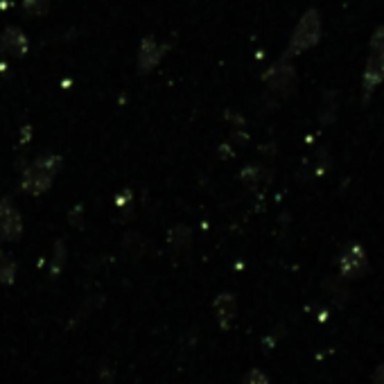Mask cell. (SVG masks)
<instances>
[{"label": "cell", "instance_id": "cell-1", "mask_svg": "<svg viewBox=\"0 0 384 384\" xmlns=\"http://www.w3.org/2000/svg\"><path fill=\"white\" fill-rule=\"evenodd\" d=\"M61 170V158L54 156V154H45V156L36 158L30 168L25 170L21 188L27 195H43L45 190H50L52 179L57 177V172Z\"/></svg>", "mask_w": 384, "mask_h": 384}, {"label": "cell", "instance_id": "cell-16", "mask_svg": "<svg viewBox=\"0 0 384 384\" xmlns=\"http://www.w3.org/2000/svg\"><path fill=\"white\" fill-rule=\"evenodd\" d=\"M47 5H50V0H23V7L30 14H45Z\"/></svg>", "mask_w": 384, "mask_h": 384}, {"label": "cell", "instance_id": "cell-12", "mask_svg": "<svg viewBox=\"0 0 384 384\" xmlns=\"http://www.w3.org/2000/svg\"><path fill=\"white\" fill-rule=\"evenodd\" d=\"M337 115V95L332 91H325L323 95V102H321V111H319V118L323 124H330Z\"/></svg>", "mask_w": 384, "mask_h": 384}, {"label": "cell", "instance_id": "cell-10", "mask_svg": "<svg viewBox=\"0 0 384 384\" xmlns=\"http://www.w3.org/2000/svg\"><path fill=\"white\" fill-rule=\"evenodd\" d=\"M170 242H172V249H175L177 256H186L190 251V244H192L190 228L184 226V224L175 226V228H172V233H170Z\"/></svg>", "mask_w": 384, "mask_h": 384}, {"label": "cell", "instance_id": "cell-7", "mask_svg": "<svg viewBox=\"0 0 384 384\" xmlns=\"http://www.w3.org/2000/svg\"><path fill=\"white\" fill-rule=\"evenodd\" d=\"M213 307H215V316H217L219 325H222L224 330H228L230 325H233L235 316H237V301H235V296L230 294V292L219 294L217 299H215V305Z\"/></svg>", "mask_w": 384, "mask_h": 384}, {"label": "cell", "instance_id": "cell-5", "mask_svg": "<svg viewBox=\"0 0 384 384\" xmlns=\"http://www.w3.org/2000/svg\"><path fill=\"white\" fill-rule=\"evenodd\" d=\"M337 267H339L341 281H360V278H364L371 272L369 256L364 251V246L357 242H350L344 246V251L337 258Z\"/></svg>", "mask_w": 384, "mask_h": 384}, {"label": "cell", "instance_id": "cell-15", "mask_svg": "<svg viewBox=\"0 0 384 384\" xmlns=\"http://www.w3.org/2000/svg\"><path fill=\"white\" fill-rule=\"evenodd\" d=\"M242 181H244L246 186L256 188V186L265 184V181H267V177H265L263 168H246V170L242 172Z\"/></svg>", "mask_w": 384, "mask_h": 384}, {"label": "cell", "instance_id": "cell-9", "mask_svg": "<svg viewBox=\"0 0 384 384\" xmlns=\"http://www.w3.org/2000/svg\"><path fill=\"white\" fill-rule=\"evenodd\" d=\"M0 45H3L5 52L14 54V57L27 54V47H30V43H27V36L18 30V27H7L3 38H0Z\"/></svg>", "mask_w": 384, "mask_h": 384}, {"label": "cell", "instance_id": "cell-3", "mask_svg": "<svg viewBox=\"0 0 384 384\" xmlns=\"http://www.w3.org/2000/svg\"><path fill=\"white\" fill-rule=\"evenodd\" d=\"M371 52L367 59V68L362 75V93L364 102H367L373 91L384 82V27H378L371 36Z\"/></svg>", "mask_w": 384, "mask_h": 384}, {"label": "cell", "instance_id": "cell-4", "mask_svg": "<svg viewBox=\"0 0 384 384\" xmlns=\"http://www.w3.org/2000/svg\"><path fill=\"white\" fill-rule=\"evenodd\" d=\"M265 84H267V100H272L274 104L285 100L296 86L294 66L287 59H281L278 64H274L272 68L265 73Z\"/></svg>", "mask_w": 384, "mask_h": 384}, {"label": "cell", "instance_id": "cell-13", "mask_svg": "<svg viewBox=\"0 0 384 384\" xmlns=\"http://www.w3.org/2000/svg\"><path fill=\"white\" fill-rule=\"evenodd\" d=\"M16 281V263L7 253H0V285H12Z\"/></svg>", "mask_w": 384, "mask_h": 384}, {"label": "cell", "instance_id": "cell-18", "mask_svg": "<svg viewBox=\"0 0 384 384\" xmlns=\"http://www.w3.org/2000/svg\"><path fill=\"white\" fill-rule=\"evenodd\" d=\"M371 384H384V364H378V369L373 371Z\"/></svg>", "mask_w": 384, "mask_h": 384}, {"label": "cell", "instance_id": "cell-17", "mask_svg": "<svg viewBox=\"0 0 384 384\" xmlns=\"http://www.w3.org/2000/svg\"><path fill=\"white\" fill-rule=\"evenodd\" d=\"M244 384H272V382H269L267 373H263L260 369H251V371L246 373Z\"/></svg>", "mask_w": 384, "mask_h": 384}, {"label": "cell", "instance_id": "cell-14", "mask_svg": "<svg viewBox=\"0 0 384 384\" xmlns=\"http://www.w3.org/2000/svg\"><path fill=\"white\" fill-rule=\"evenodd\" d=\"M124 249H127V251H129L133 258H140L142 253H145L147 242H145V239H142V235L131 233V235L124 237Z\"/></svg>", "mask_w": 384, "mask_h": 384}, {"label": "cell", "instance_id": "cell-2", "mask_svg": "<svg viewBox=\"0 0 384 384\" xmlns=\"http://www.w3.org/2000/svg\"><path fill=\"white\" fill-rule=\"evenodd\" d=\"M319 38H321V16L316 9H307V12L301 16V21L294 27L283 59H290V57H296L305 50H310V47L319 43Z\"/></svg>", "mask_w": 384, "mask_h": 384}, {"label": "cell", "instance_id": "cell-8", "mask_svg": "<svg viewBox=\"0 0 384 384\" xmlns=\"http://www.w3.org/2000/svg\"><path fill=\"white\" fill-rule=\"evenodd\" d=\"M163 57V45H158L154 38H142L140 50H138V71L140 73H149L154 66L161 61Z\"/></svg>", "mask_w": 384, "mask_h": 384}, {"label": "cell", "instance_id": "cell-6", "mask_svg": "<svg viewBox=\"0 0 384 384\" xmlns=\"http://www.w3.org/2000/svg\"><path fill=\"white\" fill-rule=\"evenodd\" d=\"M23 235V219L21 213L14 208L9 199H0V239L16 242Z\"/></svg>", "mask_w": 384, "mask_h": 384}, {"label": "cell", "instance_id": "cell-11", "mask_svg": "<svg viewBox=\"0 0 384 384\" xmlns=\"http://www.w3.org/2000/svg\"><path fill=\"white\" fill-rule=\"evenodd\" d=\"M323 290L328 292L330 299L337 303V305H344L346 301L350 299V294H348V287H346V281H341L339 276H334V278H328V281L323 283Z\"/></svg>", "mask_w": 384, "mask_h": 384}]
</instances>
